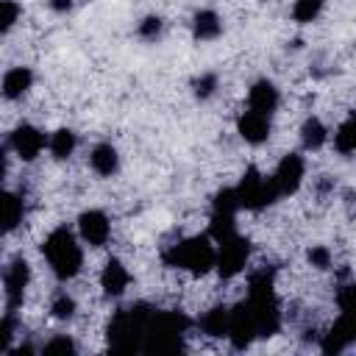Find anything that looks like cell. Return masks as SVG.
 <instances>
[{
  "label": "cell",
  "instance_id": "cell-11",
  "mask_svg": "<svg viewBox=\"0 0 356 356\" xmlns=\"http://www.w3.org/2000/svg\"><path fill=\"white\" fill-rule=\"evenodd\" d=\"M278 103H281V95H278L275 83L267 81V78L256 81V83L248 89V108H253V111H259V114L273 117L275 108H278Z\"/></svg>",
  "mask_w": 356,
  "mask_h": 356
},
{
  "label": "cell",
  "instance_id": "cell-12",
  "mask_svg": "<svg viewBox=\"0 0 356 356\" xmlns=\"http://www.w3.org/2000/svg\"><path fill=\"white\" fill-rule=\"evenodd\" d=\"M31 86H33V72H31V67H22V64L8 67L0 78V95L6 100H19Z\"/></svg>",
  "mask_w": 356,
  "mask_h": 356
},
{
  "label": "cell",
  "instance_id": "cell-28",
  "mask_svg": "<svg viewBox=\"0 0 356 356\" xmlns=\"http://www.w3.org/2000/svg\"><path fill=\"white\" fill-rule=\"evenodd\" d=\"M50 8L53 11H70L72 8V0H50Z\"/></svg>",
  "mask_w": 356,
  "mask_h": 356
},
{
  "label": "cell",
  "instance_id": "cell-4",
  "mask_svg": "<svg viewBox=\"0 0 356 356\" xmlns=\"http://www.w3.org/2000/svg\"><path fill=\"white\" fill-rule=\"evenodd\" d=\"M234 192H236L239 209H264L267 203L278 200V195H275V189H273V184H270V175H261V172H256V170H250V172L239 181V186H236Z\"/></svg>",
  "mask_w": 356,
  "mask_h": 356
},
{
  "label": "cell",
  "instance_id": "cell-26",
  "mask_svg": "<svg viewBox=\"0 0 356 356\" xmlns=\"http://www.w3.org/2000/svg\"><path fill=\"white\" fill-rule=\"evenodd\" d=\"M42 350H44V353H56V350L70 353V350H75V342H72L70 337H56V339L44 342V345H42Z\"/></svg>",
  "mask_w": 356,
  "mask_h": 356
},
{
  "label": "cell",
  "instance_id": "cell-14",
  "mask_svg": "<svg viewBox=\"0 0 356 356\" xmlns=\"http://www.w3.org/2000/svg\"><path fill=\"white\" fill-rule=\"evenodd\" d=\"M89 167L100 175V178H108L120 170V156H117V147L111 142H100L92 147L89 153Z\"/></svg>",
  "mask_w": 356,
  "mask_h": 356
},
{
  "label": "cell",
  "instance_id": "cell-9",
  "mask_svg": "<svg viewBox=\"0 0 356 356\" xmlns=\"http://www.w3.org/2000/svg\"><path fill=\"white\" fill-rule=\"evenodd\" d=\"M97 281H100V289H103L108 298H120V295H125V289L131 286V273H128V267H125L117 256H111V259H106V264L100 267Z\"/></svg>",
  "mask_w": 356,
  "mask_h": 356
},
{
  "label": "cell",
  "instance_id": "cell-13",
  "mask_svg": "<svg viewBox=\"0 0 356 356\" xmlns=\"http://www.w3.org/2000/svg\"><path fill=\"white\" fill-rule=\"evenodd\" d=\"M22 214H25L22 197L0 189V234H11L22 222Z\"/></svg>",
  "mask_w": 356,
  "mask_h": 356
},
{
  "label": "cell",
  "instance_id": "cell-22",
  "mask_svg": "<svg viewBox=\"0 0 356 356\" xmlns=\"http://www.w3.org/2000/svg\"><path fill=\"white\" fill-rule=\"evenodd\" d=\"M19 14H22V8L17 0H0V33H8L17 25Z\"/></svg>",
  "mask_w": 356,
  "mask_h": 356
},
{
  "label": "cell",
  "instance_id": "cell-24",
  "mask_svg": "<svg viewBox=\"0 0 356 356\" xmlns=\"http://www.w3.org/2000/svg\"><path fill=\"white\" fill-rule=\"evenodd\" d=\"M17 328H14V317L8 314V317H3L0 320V353H6V350H11V342H14V334Z\"/></svg>",
  "mask_w": 356,
  "mask_h": 356
},
{
  "label": "cell",
  "instance_id": "cell-1",
  "mask_svg": "<svg viewBox=\"0 0 356 356\" xmlns=\"http://www.w3.org/2000/svg\"><path fill=\"white\" fill-rule=\"evenodd\" d=\"M42 253H44V259H47L53 275L61 278V281H70V278H75V275L83 270V245H81V239H78L70 228H64V225L53 228V231L44 236Z\"/></svg>",
  "mask_w": 356,
  "mask_h": 356
},
{
  "label": "cell",
  "instance_id": "cell-16",
  "mask_svg": "<svg viewBox=\"0 0 356 356\" xmlns=\"http://www.w3.org/2000/svg\"><path fill=\"white\" fill-rule=\"evenodd\" d=\"M328 136L331 134H328V128H325V122L320 117H309L303 122V128H300V142H303L306 150H320L328 142Z\"/></svg>",
  "mask_w": 356,
  "mask_h": 356
},
{
  "label": "cell",
  "instance_id": "cell-25",
  "mask_svg": "<svg viewBox=\"0 0 356 356\" xmlns=\"http://www.w3.org/2000/svg\"><path fill=\"white\" fill-rule=\"evenodd\" d=\"M159 33H161V19H159V17H145V19L139 22V36L156 39Z\"/></svg>",
  "mask_w": 356,
  "mask_h": 356
},
{
  "label": "cell",
  "instance_id": "cell-10",
  "mask_svg": "<svg viewBox=\"0 0 356 356\" xmlns=\"http://www.w3.org/2000/svg\"><path fill=\"white\" fill-rule=\"evenodd\" d=\"M236 131H239V136H242L248 145H261V142H267L273 125H270V117H267V114H259V111L248 108V111L239 114Z\"/></svg>",
  "mask_w": 356,
  "mask_h": 356
},
{
  "label": "cell",
  "instance_id": "cell-23",
  "mask_svg": "<svg viewBox=\"0 0 356 356\" xmlns=\"http://www.w3.org/2000/svg\"><path fill=\"white\" fill-rule=\"evenodd\" d=\"M306 256H309V264H312L314 270H328L331 261H334V256H331V250H328L325 245H312Z\"/></svg>",
  "mask_w": 356,
  "mask_h": 356
},
{
  "label": "cell",
  "instance_id": "cell-2",
  "mask_svg": "<svg viewBox=\"0 0 356 356\" xmlns=\"http://www.w3.org/2000/svg\"><path fill=\"white\" fill-rule=\"evenodd\" d=\"M214 259H217V245L209 234L181 239L167 250V264L186 270L192 275H206L209 270H214Z\"/></svg>",
  "mask_w": 356,
  "mask_h": 356
},
{
  "label": "cell",
  "instance_id": "cell-20",
  "mask_svg": "<svg viewBox=\"0 0 356 356\" xmlns=\"http://www.w3.org/2000/svg\"><path fill=\"white\" fill-rule=\"evenodd\" d=\"M323 6H325V0H295V6H292V19L300 22V25L314 22V19L320 17Z\"/></svg>",
  "mask_w": 356,
  "mask_h": 356
},
{
  "label": "cell",
  "instance_id": "cell-8",
  "mask_svg": "<svg viewBox=\"0 0 356 356\" xmlns=\"http://www.w3.org/2000/svg\"><path fill=\"white\" fill-rule=\"evenodd\" d=\"M44 147H47V136H44L42 128H36L31 122H22V125L14 128V134H11V150L17 153V159L33 161V159L42 156Z\"/></svg>",
  "mask_w": 356,
  "mask_h": 356
},
{
  "label": "cell",
  "instance_id": "cell-17",
  "mask_svg": "<svg viewBox=\"0 0 356 356\" xmlns=\"http://www.w3.org/2000/svg\"><path fill=\"white\" fill-rule=\"evenodd\" d=\"M334 142V150L339 156H350L353 147H356V125H353V117L348 114L337 128H334V136H328Z\"/></svg>",
  "mask_w": 356,
  "mask_h": 356
},
{
  "label": "cell",
  "instance_id": "cell-18",
  "mask_svg": "<svg viewBox=\"0 0 356 356\" xmlns=\"http://www.w3.org/2000/svg\"><path fill=\"white\" fill-rule=\"evenodd\" d=\"M75 145H78V139H75V134L70 131V128H58V131H53L50 136H47V150H50V156L53 159H70L72 156V150H75Z\"/></svg>",
  "mask_w": 356,
  "mask_h": 356
},
{
  "label": "cell",
  "instance_id": "cell-27",
  "mask_svg": "<svg viewBox=\"0 0 356 356\" xmlns=\"http://www.w3.org/2000/svg\"><path fill=\"white\" fill-rule=\"evenodd\" d=\"M214 89H217V75H200L197 78V83H195V92L200 95V97H209V95H214Z\"/></svg>",
  "mask_w": 356,
  "mask_h": 356
},
{
  "label": "cell",
  "instance_id": "cell-6",
  "mask_svg": "<svg viewBox=\"0 0 356 356\" xmlns=\"http://www.w3.org/2000/svg\"><path fill=\"white\" fill-rule=\"evenodd\" d=\"M31 284V264L17 256L14 261L6 264L3 270V292H6V303H8V312H14L19 303H22V295Z\"/></svg>",
  "mask_w": 356,
  "mask_h": 356
},
{
  "label": "cell",
  "instance_id": "cell-19",
  "mask_svg": "<svg viewBox=\"0 0 356 356\" xmlns=\"http://www.w3.org/2000/svg\"><path fill=\"white\" fill-rule=\"evenodd\" d=\"M192 28H195V36H197V39L209 42V39H217V36L222 33V19H220L214 11L206 8V11H197V14H195Z\"/></svg>",
  "mask_w": 356,
  "mask_h": 356
},
{
  "label": "cell",
  "instance_id": "cell-21",
  "mask_svg": "<svg viewBox=\"0 0 356 356\" xmlns=\"http://www.w3.org/2000/svg\"><path fill=\"white\" fill-rule=\"evenodd\" d=\"M75 312H78V306H75V298H72V295H67V292H56V295H53V300H50V314H53L56 320H72Z\"/></svg>",
  "mask_w": 356,
  "mask_h": 356
},
{
  "label": "cell",
  "instance_id": "cell-7",
  "mask_svg": "<svg viewBox=\"0 0 356 356\" xmlns=\"http://www.w3.org/2000/svg\"><path fill=\"white\" fill-rule=\"evenodd\" d=\"M78 239L89 248H103L111 239V220L100 209H89L78 217Z\"/></svg>",
  "mask_w": 356,
  "mask_h": 356
},
{
  "label": "cell",
  "instance_id": "cell-5",
  "mask_svg": "<svg viewBox=\"0 0 356 356\" xmlns=\"http://www.w3.org/2000/svg\"><path fill=\"white\" fill-rule=\"evenodd\" d=\"M303 178H306V161H303V156L300 153H286L278 161L275 172L270 175V184H273L275 195L284 197V195H295L300 189Z\"/></svg>",
  "mask_w": 356,
  "mask_h": 356
},
{
  "label": "cell",
  "instance_id": "cell-15",
  "mask_svg": "<svg viewBox=\"0 0 356 356\" xmlns=\"http://www.w3.org/2000/svg\"><path fill=\"white\" fill-rule=\"evenodd\" d=\"M228 309L225 306H211L200 314V331L206 337H225L228 334Z\"/></svg>",
  "mask_w": 356,
  "mask_h": 356
},
{
  "label": "cell",
  "instance_id": "cell-3",
  "mask_svg": "<svg viewBox=\"0 0 356 356\" xmlns=\"http://www.w3.org/2000/svg\"><path fill=\"white\" fill-rule=\"evenodd\" d=\"M214 245H217L214 270H217L222 278H234V275H239V273L248 267L250 245H248V239H245L239 231H234V234H228V236L217 239Z\"/></svg>",
  "mask_w": 356,
  "mask_h": 356
}]
</instances>
